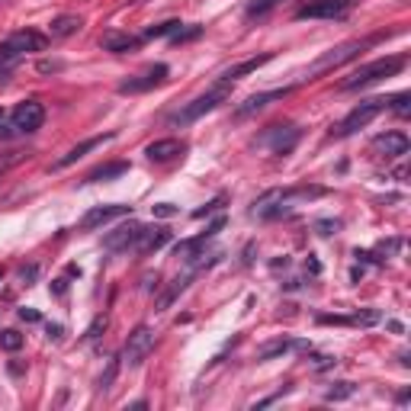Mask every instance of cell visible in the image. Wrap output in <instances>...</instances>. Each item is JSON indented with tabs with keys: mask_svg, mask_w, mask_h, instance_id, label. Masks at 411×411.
Segmentation results:
<instances>
[{
	"mask_svg": "<svg viewBox=\"0 0 411 411\" xmlns=\"http://www.w3.org/2000/svg\"><path fill=\"white\" fill-rule=\"evenodd\" d=\"M325 193H328L325 187H308V183H302V187L267 190L264 196H257V202H254L251 216H254V219H264V222H273V219L289 216V212H293L296 206H306V202L318 199V196H325Z\"/></svg>",
	"mask_w": 411,
	"mask_h": 411,
	"instance_id": "1",
	"label": "cell"
},
{
	"mask_svg": "<svg viewBox=\"0 0 411 411\" xmlns=\"http://www.w3.org/2000/svg\"><path fill=\"white\" fill-rule=\"evenodd\" d=\"M45 45H49V39L42 33H35V29H16V33H10L0 42V74H7L26 52H45Z\"/></svg>",
	"mask_w": 411,
	"mask_h": 411,
	"instance_id": "2",
	"label": "cell"
},
{
	"mask_svg": "<svg viewBox=\"0 0 411 411\" xmlns=\"http://www.w3.org/2000/svg\"><path fill=\"white\" fill-rule=\"evenodd\" d=\"M228 97H231V84H222V81H219L212 91H206L202 97L190 100V103H183L177 112H170L168 122H170V126H180L183 129V126H190V122H196V119H202L206 112H212L216 106H222Z\"/></svg>",
	"mask_w": 411,
	"mask_h": 411,
	"instance_id": "3",
	"label": "cell"
},
{
	"mask_svg": "<svg viewBox=\"0 0 411 411\" xmlns=\"http://www.w3.org/2000/svg\"><path fill=\"white\" fill-rule=\"evenodd\" d=\"M405 62H408L405 55H392V58H376V62H369V64H360L347 81H341V91H347V93L363 91V87L376 84V81H383V77H395L398 71L405 68Z\"/></svg>",
	"mask_w": 411,
	"mask_h": 411,
	"instance_id": "4",
	"label": "cell"
},
{
	"mask_svg": "<svg viewBox=\"0 0 411 411\" xmlns=\"http://www.w3.org/2000/svg\"><path fill=\"white\" fill-rule=\"evenodd\" d=\"M386 110H389V100H386V97L363 100V103H357L354 110H350L347 116H344L341 122L331 129V135H335V139H347V135H354V132H360V129H366L369 122H373L379 112H386Z\"/></svg>",
	"mask_w": 411,
	"mask_h": 411,
	"instance_id": "5",
	"label": "cell"
},
{
	"mask_svg": "<svg viewBox=\"0 0 411 411\" xmlns=\"http://www.w3.org/2000/svg\"><path fill=\"white\" fill-rule=\"evenodd\" d=\"M379 35H373V39H350V42H341V45H335L331 52H325V55L318 58V62L308 68V74H325V71H331V68H341V64H347V62H354L360 52H366L369 45L376 42Z\"/></svg>",
	"mask_w": 411,
	"mask_h": 411,
	"instance_id": "6",
	"label": "cell"
},
{
	"mask_svg": "<svg viewBox=\"0 0 411 411\" xmlns=\"http://www.w3.org/2000/svg\"><path fill=\"white\" fill-rule=\"evenodd\" d=\"M299 139H302V129L293 126V122H286V126H267L264 132L254 139V145L267 148V151H273V154H289L299 145Z\"/></svg>",
	"mask_w": 411,
	"mask_h": 411,
	"instance_id": "7",
	"label": "cell"
},
{
	"mask_svg": "<svg viewBox=\"0 0 411 411\" xmlns=\"http://www.w3.org/2000/svg\"><path fill=\"white\" fill-rule=\"evenodd\" d=\"M42 122H45V106L39 103V100H23V103H16L13 112H10V129L20 135L39 132Z\"/></svg>",
	"mask_w": 411,
	"mask_h": 411,
	"instance_id": "8",
	"label": "cell"
},
{
	"mask_svg": "<svg viewBox=\"0 0 411 411\" xmlns=\"http://www.w3.org/2000/svg\"><path fill=\"white\" fill-rule=\"evenodd\" d=\"M350 13V0H308L296 10V20H344Z\"/></svg>",
	"mask_w": 411,
	"mask_h": 411,
	"instance_id": "9",
	"label": "cell"
},
{
	"mask_svg": "<svg viewBox=\"0 0 411 411\" xmlns=\"http://www.w3.org/2000/svg\"><path fill=\"white\" fill-rule=\"evenodd\" d=\"M151 350H154V328L151 325H139L132 335H129L126 350H122V360L135 369V366H141V360H145Z\"/></svg>",
	"mask_w": 411,
	"mask_h": 411,
	"instance_id": "10",
	"label": "cell"
},
{
	"mask_svg": "<svg viewBox=\"0 0 411 411\" xmlns=\"http://www.w3.org/2000/svg\"><path fill=\"white\" fill-rule=\"evenodd\" d=\"M168 74H170L168 64H154V68L145 71V74H135V77H129V81H122L116 91L119 93H145V91H154V87H161L164 81H168Z\"/></svg>",
	"mask_w": 411,
	"mask_h": 411,
	"instance_id": "11",
	"label": "cell"
},
{
	"mask_svg": "<svg viewBox=\"0 0 411 411\" xmlns=\"http://www.w3.org/2000/svg\"><path fill=\"white\" fill-rule=\"evenodd\" d=\"M122 216H132V206H122V202H110V206H93V209L84 212V219H81V228H84V231L103 228L106 222H112V219H122Z\"/></svg>",
	"mask_w": 411,
	"mask_h": 411,
	"instance_id": "12",
	"label": "cell"
},
{
	"mask_svg": "<svg viewBox=\"0 0 411 411\" xmlns=\"http://www.w3.org/2000/svg\"><path fill=\"white\" fill-rule=\"evenodd\" d=\"M225 228V216H219V219H212L209 225H206V231L202 235H196V238H187V241H180L174 248V257H180V260H190L193 254H199L202 248H206V241H212V238L219 235V231Z\"/></svg>",
	"mask_w": 411,
	"mask_h": 411,
	"instance_id": "13",
	"label": "cell"
},
{
	"mask_svg": "<svg viewBox=\"0 0 411 411\" xmlns=\"http://www.w3.org/2000/svg\"><path fill=\"white\" fill-rule=\"evenodd\" d=\"M139 231H141V222L129 219V222H122L119 228H112L110 235L103 238V248H106V251H112V254L129 251V248H135V241H139Z\"/></svg>",
	"mask_w": 411,
	"mask_h": 411,
	"instance_id": "14",
	"label": "cell"
},
{
	"mask_svg": "<svg viewBox=\"0 0 411 411\" xmlns=\"http://www.w3.org/2000/svg\"><path fill=\"white\" fill-rule=\"evenodd\" d=\"M408 148H411L408 135H405V132H395V129L373 139V151H379L383 158H405V154H408Z\"/></svg>",
	"mask_w": 411,
	"mask_h": 411,
	"instance_id": "15",
	"label": "cell"
},
{
	"mask_svg": "<svg viewBox=\"0 0 411 411\" xmlns=\"http://www.w3.org/2000/svg\"><path fill=\"white\" fill-rule=\"evenodd\" d=\"M196 277H199V270H196V267H193V264H190V260H187V270H183V273H177V277L170 279V286H168V289H164V293L158 296V312H164V308H170V302H174L177 296H180L183 289H187V286L193 283Z\"/></svg>",
	"mask_w": 411,
	"mask_h": 411,
	"instance_id": "16",
	"label": "cell"
},
{
	"mask_svg": "<svg viewBox=\"0 0 411 411\" xmlns=\"http://www.w3.org/2000/svg\"><path fill=\"white\" fill-rule=\"evenodd\" d=\"M164 244H170V231L168 228H161V225H154V228H145V225H141L139 241H135L132 251L135 254H154V251H161Z\"/></svg>",
	"mask_w": 411,
	"mask_h": 411,
	"instance_id": "17",
	"label": "cell"
},
{
	"mask_svg": "<svg viewBox=\"0 0 411 411\" xmlns=\"http://www.w3.org/2000/svg\"><path fill=\"white\" fill-rule=\"evenodd\" d=\"M116 139V132H106V135H93V139H87V141H81V145H74L68 154H62V158L55 161V170H64V168H71V164H77V161L84 158V154H91L93 148H100L103 141H112Z\"/></svg>",
	"mask_w": 411,
	"mask_h": 411,
	"instance_id": "18",
	"label": "cell"
},
{
	"mask_svg": "<svg viewBox=\"0 0 411 411\" xmlns=\"http://www.w3.org/2000/svg\"><path fill=\"white\" fill-rule=\"evenodd\" d=\"M289 91H293V87H283V91H267V93H254V97H248V100H244V103L235 110V119H248V116H254V112H260L264 106H270L273 100L289 97Z\"/></svg>",
	"mask_w": 411,
	"mask_h": 411,
	"instance_id": "19",
	"label": "cell"
},
{
	"mask_svg": "<svg viewBox=\"0 0 411 411\" xmlns=\"http://www.w3.org/2000/svg\"><path fill=\"white\" fill-rule=\"evenodd\" d=\"M267 62H273V52H264V55H254V58H244V62H238V64H231L228 71H222V84H231V81H238V77H244V74H254V71H260Z\"/></svg>",
	"mask_w": 411,
	"mask_h": 411,
	"instance_id": "20",
	"label": "cell"
},
{
	"mask_svg": "<svg viewBox=\"0 0 411 411\" xmlns=\"http://www.w3.org/2000/svg\"><path fill=\"white\" fill-rule=\"evenodd\" d=\"M100 45H103V52H112V55H126V52H139L141 39L129 33H103Z\"/></svg>",
	"mask_w": 411,
	"mask_h": 411,
	"instance_id": "21",
	"label": "cell"
},
{
	"mask_svg": "<svg viewBox=\"0 0 411 411\" xmlns=\"http://www.w3.org/2000/svg\"><path fill=\"white\" fill-rule=\"evenodd\" d=\"M187 151V145H183L180 139H158V141H151V145L145 148V154L151 161H174V158H180V154Z\"/></svg>",
	"mask_w": 411,
	"mask_h": 411,
	"instance_id": "22",
	"label": "cell"
},
{
	"mask_svg": "<svg viewBox=\"0 0 411 411\" xmlns=\"http://www.w3.org/2000/svg\"><path fill=\"white\" fill-rule=\"evenodd\" d=\"M289 350H312V344L308 341H289V337H279V341H270L260 347V360H273V357L279 354H289Z\"/></svg>",
	"mask_w": 411,
	"mask_h": 411,
	"instance_id": "23",
	"label": "cell"
},
{
	"mask_svg": "<svg viewBox=\"0 0 411 411\" xmlns=\"http://www.w3.org/2000/svg\"><path fill=\"white\" fill-rule=\"evenodd\" d=\"M81 26H84V20H81V16L64 13V16H55V20H52L49 35H52V39H68V35H74Z\"/></svg>",
	"mask_w": 411,
	"mask_h": 411,
	"instance_id": "24",
	"label": "cell"
},
{
	"mask_svg": "<svg viewBox=\"0 0 411 411\" xmlns=\"http://www.w3.org/2000/svg\"><path fill=\"white\" fill-rule=\"evenodd\" d=\"M129 174V164L126 161H116V164H100V168H93L91 174L84 177V183H100V180H116V177Z\"/></svg>",
	"mask_w": 411,
	"mask_h": 411,
	"instance_id": "25",
	"label": "cell"
},
{
	"mask_svg": "<svg viewBox=\"0 0 411 411\" xmlns=\"http://www.w3.org/2000/svg\"><path fill=\"white\" fill-rule=\"evenodd\" d=\"M357 392V383H350V379H341V383H331L325 389V402H344V398H350Z\"/></svg>",
	"mask_w": 411,
	"mask_h": 411,
	"instance_id": "26",
	"label": "cell"
},
{
	"mask_svg": "<svg viewBox=\"0 0 411 411\" xmlns=\"http://www.w3.org/2000/svg\"><path fill=\"white\" fill-rule=\"evenodd\" d=\"M0 347L10 350V354H16V350L23 347V335L20 331H13V328H7V331H0Z\"/></svg>",
	"mask_w": 411,
	"mask_h": 411,
	"instance_id": "27",
	"label": "cell"
},
{
	"mask_svg": "<svg viewBox=\"0 0 411 411\" xmlns=\"http://www.w3.org/2000/svg\"><path fill=\"white\" fill-rule=\"evenodd\" d=\"M306 354H308L306 363L315 369V373H321V369H331L337 363V357H331V354H312V350H306Z\"/></svg>",
	"mask_w": 411,
	"mask_h": 411,
	"instance_id": "28",
	"label": "cell"
},
{
	"mask_svg": "<svg viewBox=\"0 0 411 411\" xmlns=\"http://www.w3.org/2000/svg\"><path fill=\"white\" fill-rule=\"evenodd\" d=\"M183 23L180 20H168V23H158V26L145 29V39H158V35H174L177 29H180Z\"/></svg>",
	"mask_w": 411,
	"mask_h": 411,
	"instance_id": "29",
	"label": "cell"
},
{
	"mask_svg": "<svg viewBox=\"0 0 411 411\" xmlns=\"http://www.w3.org/2000/svg\"><path fill=\"white\" fill-rule=\"evenodd\" d=\"M199 35H202V26H180L174 35H170V42L183 45V42H193V39H199Z\"/></svg>",
	"mask_w": 411,
	"mask_h": 411,
	"instance_id": "30",
	"label": "cell"
},
{
	"mask_svg": "<svg viewBox=\"0 0 411 411\" xmlns=\"http://www.w3.org/2000/svg\"><path fill=\"white\" fill-rule=\"evenodd\" d=\"M277 4H279V0H251V4H248V16H251V20H254V16H267Z\"/></svg>",
	"mask_w": 411,
	"mask_h": 411,
	"instance_id": "31",
	"label": "cell"
},
{
	"mask_svg": "<svg viewBox=\"0 0 411 411\" xmlns=\"http://www.w3.org/2000/svg\"><path fill=\"white\" fill-rule=\"evenodd\" d=\"M389 110L398 112V116H408V112H411V97H408V93H395V97L389 100Z\"/></svg>",
	"mask_w": 411,
	"mask_h": 411,
	"instance_id": "32",
	"label": "cell"
},
{
	"mask_svg": "<svg viewBox=\"0 0 411 411\" xmlns=\"http://www.w3.org/2000/svg\"><path fill=\"white\" fill-rule=\"evenodd\" d=\"M225 199H228V196H225V193H219L212 202H206L202 209H196V212H193V219H206V216H212V212H219V209H222V206H225Z\"/></svg>",
	"mask_w": 411,
	"mask_h": 411,
	"instance_id": "33",
	"label": "cell"
},
{
	"mask_svg": "<svg viewBox=\"0 0 411 411\" xmlns=\"http://www.w3.org/2000/svg\"><path fill=\"white\" fill-rule=\"evenodd\" d=\"M106 325H110V321H106V315H100V318H93V325L87 328L84 331V341H97L100 335H103L106 331Z\"/></svg>",
	"mask_w": 411,
	"mask_h": 411,
	"instance_id": "34",
	"label": "cell"
},
{
	"mask_svg": "<svg viewBox=\"0 0 411 411\" xmlns=\"http://www.w3.org/2000/svg\"><path fill=\"white\" fill-rule=\"evenodd\" d=\"M315 231H318V235H337V231H341V222H337V219H318V222H315Z\"/></svg>",
	"mask_w": 411,
	"mask_h": 411,
	"instance_id": "35",
	"label": "cell"
},
{
	"mask_svg": "<svg viewBox=\"0 0 411 411\" xmlns=\"http://www.w3.org/2000/svg\"><path fill=\"white\" fill-rule=\"evenodd\" d=\"M354 318V325H376L383 315L376 312V308H363V312H357V315H350Z\"/></svg>",
	"mask_w": 411,
	"mask_h": 411,
	"instance_id": "36",
	"label": "cell"
},
{
	"mask_svg": "<svg viewBox=\"0 0 411 411\" xmlns=\"http://www.w3.org/2000/svg\"><path fill=\"white\" fill-rule=\"evenodd\" d=\"M116 373H119V360H110L106 363V373L100 376V392H106L112 386V379H116Z\"/></svg>",
	"mask_w": 411,
	"mask_h": 411,
	"instance_id": "37",
	"label": "cell"
},
{
	"mask_svg": "<svg viewBox=\"0 0 411 411\" xmlns=\"http://www.w3.org/2000/svg\"><path fill=\"white\" fill-rule=\"evenodd\" d=\"M35 279H39V267H35V264L20 267V283H23V286H33Z\"/></svg>",
	"mask_w": 411,
	"mask_h": 411,
	"instance_id": "38",
	"label": "cell"
},
{
	"mask_svg": "<svg viewBox=\"0 0 411 411\" xmlns=\"http://www.w3.org/2000/svg\"><path fill=\"white\" fill-rule=\"evenodd\" d=\"M318 325H354V318H347V315H318Z\"/></svg>",
	"mask_w": 411,
	"mask_h": 411,
	"instance_id": "39",
	"label": "cell"
},
{
	"mask_svg": "<svg viewBox=\"0 0 411 411\" xmlns=\"http://www.w3.org/2000/svg\"><path fill=\"white\" fill-rule=\"evenodd\" d=\"M151 212L161 216V219H170V216H177V206H170V202H158V206H151Z\"/></svg>",
	"mask_w": 411,
	"mask_h": 411,
	"instance_id": "40",
	"label": "cell"
},
{
	"mask_svg": "<svg viewBox=\"0 0 411 411\" xmlns=\"http://www.w3.org/2000/svg\"><path fill=\"white\" fill-rule=\"evenodd\" d=\"M64 64L62 62H39V74H55V71H62Z\"/></svg>",
	"mask_w": 411,
	"mask_h": 411,
	"instance_id": "41",
	"label": "cell"
},
{
	"mask_svg": "<svg viewBox=\"0 0 411 411\" xmlns=\"http://www.w3.org/2000/svg\"><path fill=\"white\" fill-rule=\"evenodd\" d=\"M20 318H23V321H26V325H35V321L42 318V315L35 312V308H20Z\"/></svg>",
	"mask_w": 411,
	"mask_h": 411,
	"instance_id": "42",
	"label": "cell"
},
{
	"mask_svg": "<svg viewBox=\"0 0 411 411\" xmlns=\"http://www.w3.org/2000/svg\"><path fill=\"white\" fill-rule=\"evenodd\" d=\"M45 335H49V341H62V337H64V328L62 325H49V328H45Z\"/></svg>",
	"mask_w": 411,
	"mask_h": 411,
	"instance_id": "43",
	"label": "cell"
},
{
	"mask_svg": "<svg viewBox=\"0 0 411 411\" xmlns=\"http://www.w3.org/2000/svg\"><path fill=\"white\" fill-rule=\"evenodd\" d=\"M306 270H308V273H321V264L312 257V254H308V257H306Z\"/></svg>",
	"mask_w": 411,
	"mask_h": 411,
	"instance_id": "44",
	"label": "cell"
},
{
	"mask_svg": "<svg viewBox=\"0 0 411 411\" xmlns=\"http://www.w3.org/2000/svg\"><path fill=\"white\" fill-rule=\"evenodd\" d=\"M13 161H20V154H13V158H7V161H0V174H4V170H7Z\"/></svg>",
	"mask_w": 411,
	"mask_h": 411,
	"instance_id": "45",
	"label": "cell"
},
{
	"mask_svg": "<svg viewBox=\"0 0 411 411\" xmlns=\"http://www.w3.org/2000/svg\"><path fill=\"white\" fill-rule=\"evenodd\" d=\"M52 289H55V296H64V279H55V286H52Z\"/></svg>",
	"mask_w": 411,
	"mask_h": 411,
	"instance_id": "46",
	"label": "cell"
},
{
	"mask_svg": "<svg viewBox=\"0 0 411 411\" xmlns=\"http://www.w3.org/2000/svg\"><path fill=\"white\" fill-rule=\"evenodd\" d=\"M68 277H81V267H77V264H68Z\"/></svg>",
	"mask_w": 411,
	"mask_h": 411,
	"instance_id": "47",
	"label": "cell"
},
{
	"mask_svg": "<svg viewBox=\"0 0 411 411\" xmlns=\"http://www.w3.org/2000/svg\"><path fill=\"white\" fill-rule=\"evenodd\" d=\"M0 277H4V267H0Z\"/></svg>",
	"mask_w": 411,
	"mask_h": 411,
	"instance_id": "48",
	"label": "cell"
}]
</instances>
